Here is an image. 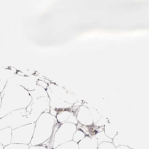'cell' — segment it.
Masks as SVG:
<instances>
[{"instance_id": "5bb4252c", "label": "cell", "mask_w": 149, "mask_h": 149, "mask_svg": "<svg viewBox=\"0 0 149 149\" xmlns=\"http://www.w3.org/2000/svg\"><path fill=\"white\" fill-rule=\"evenodd\" d=\"M116 149H133L127 146H120L116 147Z\"/></svg>"}, {"instance_id": "6da1fadb", "label": "cell", "mask_w": 149, "mask_h": 149, "mask_svg": "<svg viewBox=\"0 0 149 149\" xmlns=\"http://www.w3.org/2000/svg\"><path fill=\"white\" fill-rule=\"evenodd\" d=\"M58 123L55 116L48 112L42 113L35 122L34 133L30 146L41 145L50 141Z\"/></svg>"}, {"instance_id": "7a4b0ae2", "label": "cell", "mask_w": 149, "mask_h": 149, "mask_svg": "<svg viewBox=\"0 0 149 149\" xmlns=\"http://www.w3.org/2000/svg\"><path fill=\"white\" fill-rule=\"evenodd\" d=\"M77 129V125L71 123H58L51 139V149H54L59 145L72 141L73 136Z\"/></svg>"}, {"instance_id": "9a60e30c", "label": "cell", "mask_w": 149, "mask_h": 149, "mask_svg": "<svg viewBox=\"0 0 149 149\" xmlns=\"http://www.w3.org/2000/svg\"><path fill=\"white\" fill-rule=\"evenodd\" d=\"M0 149H4V147L0 143Z\"/></svg>"}, {"instance_id": "4fadbf2b", "label": "cell", "mask_w": 149, "mask_h": 149, "mask_svg": "<svg viewBox=\"0 0 149 149\" xmlns=\"http://www.w3.org/2000/svg\"><path fill=\"white\" fill-rule=\"evenodd\" d=\"M29 149H48L47 147L43 144L37 145V146H30Z\"/></svg>"}, {"instance_id": "52a82bcc", "label": "cell", "mask_w": 149, "mask_h": 149, "mask_svg": "<svg viewBox=\"0 0 149 149\" xmlns=\"http://www.w3.org/2000/svg\"><path fill=\"white\" fill-rule=\"evenodd\" d=\"M104 132L105 135L111 140H112L118 134L115 128L109 123H107L104 126Z\"/></svg>"}, {"instance_id": "8fae6325", "label": "cell", "mask_w": 149, "mask_h": 149, "mask_svg": "<svg viewBox=\"0 0 149 149\" xmlns=\"http://www.w3.org/2000/svg\"><path fill=\"white\" fill-rule=\"evenodd\" d=\"M30 145L18 144V143H10V144L4 147V149H29Z\"/></svg>"}, {"instance_id": "3957f363", "label": "cell", "mask_w": 149, "mask_h": 149, "mask_svg": "<svg viewBox=\"0 0 149 149\" xmlns=\"http://www.w3.org/2000/svg\"><path fill=\"white\" fill-rule=\"evenodd\" d=\"M35 123L27 124L12 129V143L30 145L33 138Z\"/></svg>"}, {"instance_id": "277c9868", "label": "cell", "mask_w": 149, "mask_h": 149, "mask_svg": "<svg viewBox=\"0 0 149 149\" xmlns=\"http://www.w3.org/2000/svg\"><path fill=\"white\" fill-rule=\"evenodd\" d=\"M78 124L86 127L93 125V118L90 110L85 106H81L75 113Z\"/></svg>"}, {"instance_id": "8992f818", "label": "cell", "mask_w": 149, "mask_h": 149, "mask_svg": "<svg viewBox=\"0 0 149 149\" xmlns=\"http://www.w3.org/2000/svg\"><path fill=\"white\" fill-rule=\"evenodd\" d=\"M12 132L10 127H6L0 130V143L5 147L12 143Z\"/></svg>"}, {"instance_id": "30bf717a", "label": "cell", "mask_w": 149, "mask_h": 149, "mask_svg": "<svg viewBox=\"0 0 149 149\" xmlns=\"http://www.w3.org/2000/svg\"><path fill=\"white\" fill-rule=\"evenodd\" d=\"M54 149H79V147L77 143H76L73 141H70L59 145Z\"/></svg>"}, {"instance_id": "9c48e42d", "label": "cell", "mask_w": 149, "mask_h": 149, "mask_svg": "<svg viewBox=\"0 0 149 149\" xmlns=\"http://www.w3.org/2000/svg\"><path fill=\"white\" fill-rule=\"evenodd\" d=\"M86 134L84 133V131H83L81 129L77 128L76 132H74L73 136V139L72 141L75 142L76 143H79L80 141H81L86 136Z\"/></svg>"}, {"instance_id": "ba28073f", "label": "cell", "mask_w": 149, "mask_h": 149, "mask_svg": "<svg viewBox=\"0 0 149 149\" xmlns=\"http://www.w3.org/2000/svg\"><path fill=\"white\" fill-rule=\"evenodd\" d=\"M94 136L95 137V139H97L98 144L104 143V142H112V140H111V139H109L105 135V134L104 132V130L96 132L94 134Z\"/></svg>"}, {"instance_id": "5b68a950", "label": "cell", "mask_w": 149, "mask_h": 149, "mask_svg": "<svg viewBox=\"0 0 149 149\" xmlns=\"http://www.w3.org/2000/svg\"><path fill=\"white\" fill-rule=\"evenodd\" d=\"M79 149H98V143L93 135H87L78 144Z\"/></svg>"}, {"instance_id": "7c38bea8", "label": "cell", "mask_w": 149, "mask_h": 149, "mask_svg": "<svg viewBox=\"0 0 149 149\" xmlns=\"http://www.w3.org/2000/svg\"><path fill=\"white\" fill-rule=\"evenodd\" d=\"M98 149H116L112 142H104L98 144Z\"/></svg>"}]
</instances>
